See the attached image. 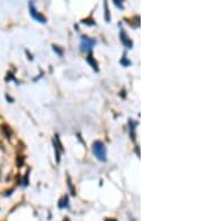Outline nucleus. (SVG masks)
Returning <instances> with one entry per match:
<instances>
[{
    "mask_svg": "<svg viewBox=\"0 0 201 221\" xmlns=\"http://www.w3.org/2000/svg\"><path fill=\"white\" fill-rule=\"evenodd\" d=\"M138 126V122H134L133 119H130L129 121V130H130V134H131V137H132V140L134 141L135 140V135H134V131Z\"/></svg>",
    "mask_w": 201,
    "mask_h": 221,
    "instance_id": "nucleus-9",
    "label": "nucleus"
},
{
    "mask_svg": "<svg viewBox=\"0 0 201 221\" xmlns=\"http://www.w3.org/2000/svg\"><path fill=\"white\" fill-rule=\"evenodd\" d=\"M69 207V200H68V196H64L61 200L58 201V208L61 210L63 209H67Z\"/></svg>",
    "mask_w": 201,
    "mask_h": 221,
    "instance_id": "nucleus-8",
    "label": "nucleus"
},
{
    "mask_svg": "<svg viewBox=\"0 0 201 221\" xmlns=\"http://www.w3.org/2000/svg\"><path fill=\"white\" fill-rule=\"evenodd\" d=\"M28 8H29V13H30V16L33 17L34 20L38 21V23H40V24L47 23V18L36 9L35 3H34L33 0H30V1L28 3Z\"/></svg>",
    "mask_w": 201,
    "mask_h": 221,
    "instance_id": "nucleus-3",
    "label": "nucleus"
},
{
    "mask_svg": "<svg viewBox=\"0 0 201 221\" xmlns=\"http://www.w3.org/2000/svg\"><path fill=\"white\" fill-rule=\"evenodd\" d=\"M92 152L95 158L101 162H106L107 160V149L102 141H94L92 144Z\"/></svg>",
    "mask_w": 201,
    "mask_h": 221,
    "instance_id": "nucleus-1",
    "label": "nucleus"
},
{
    "mask_svg": "<svg viewBox=\"0 0 201 221\" xmlns=\"http://www.w3.org/2000/svg\"><path fill=\"white\" fill-rule=\"evenodd\" d=\"M120 39L122 41V44L124 45V47H126L127 49H132L133 48V41L130 39V37L127 36V34L125 33L124 29H121L120 30Z\"/></svg>",
    "mask_w": 201,
    "mask_h": 221,
    "instance_id": "nucleus-5",
    "label": "nucleus"
},
{
    "mask_svg": "<svg viewBox=\"0 0 201 221\" xmlns=\"http://www.w3.org/2000/svg\"><path fill=\"white\" fill-rule=\"evenodd\" d=\"M13 192V190H8V192H6V193H3V196L5 197H8V196H10L11 193Z\"/></svg>",
    "mask_w": 201,
    "mask_h": 221,
    "instance_id": "nucleus-21",
    "label": "nucleus"
},
{
    "mask_svg": "<svg viewBox=\"0 0 201 221\" xmlns=\"http://www.w3.org/2000/svg\"><path fill=\"white\" fill-rule=\"evenodd\" d=\"M1 132L3 133V135L7 137L8 140H10L11 135H13V130H11V127L9 125L6 124V123L1 125Z\"/></svg>",
    "mask_w": 201,
    "mask_h": 221,
    "instance_id": "nucleus-7",
    "label": "nucleus"
},
{
    "mask_svg": "<svg viewBox=\"0 0 201 221\" xmlns=\"http://www.w3.org/2000/svg\"><path fill=\"white\" fill-rule=\"evenodd\" d=\"M135 152H138V156L140 158V147H139V146L135 147Z\"/></svg>",
    "mask_w": 201,
    "mask_h": 221,
    "instance_id": "nucleus-22",
    "label": "nucleus"
},
{
    "mask_svg": "<svg viewBox=\"0 0 201 221\" xmlns=\"http://www.w3.org/2000/svg\"><path fill=\"white\" fill-rule=\"evenodd\" d=\"M51 47H53V50L55 51V53H56L59 57H63L64 56V50L61 48V47H58V46L55 45V44H54V45H51Z\"/></svg>",
    "mask_w": 201,
    "mask_h": 221,
    "instance_id": "nucleus-15",
    "label": "nucleus"
},
{
    "mask_svg": "<svg viewBox=\"0 0 201 221\" xmlns=\"http://www.w3.org/2000/svg\"><path fill=\"white\" fill-rule=\"evenodd\" d=\"M26 55H27V56H28V59H30V61H33V59H34L33 55H31V54L29 53V51H28V49H26Z\"/></svg>",
    "mask_w": 201,
    "mask_h": 221,
    "instance_id": "nucleus-19",
    "label": "nucleus"
},
{
    "mask_svg": "<svg viewBox=\"0 0 201 221\" xmlns=\"http://www.w3.org/2000/svg\"><path fill=\"white\" fill-rule=\"evenodd\" d=\"M106 221H117L116 219H107Z\"/></svg>",
    "mask_w": 201,
    "mask_h": 221,
    "instance_id": "nucleus-25",
    "label": "nucleus"
},
{
    "mask_svg": "<svg viewBox=\"0 0 201 221\" xmlns=\"http://www.w3.org/2000/svg\"><path fill=\"white\" fill-rule=\"evenodd\" d=\"M6 98H7V101H8L9 103H13V97L9 96V95H6Z\"/></svg>",
    "mask_w": 201,
    "mask_h": 221,
    "instance_id": "nucleus-20",
    "label": "nucleus"
},
{
    "mask_svg": "<svg viewBox=\"0 0 201 221\" xmlns=\"http://www.w3.org/2000/svg\"><path fill=\"white\" fill-rule=\"evenodd\" d=\"M67 186H68L71 196H75V194H76V191H75V188L73 187V184H71V179L69 176H67Z\"/></svg>",
    "mask_w": 201,
    "mask_h": 221,
    "instance_id": "nucleus-12",
    "label": "nucleus"
},
{
    "mask_svg": "<svg viewBox=\"0 0 201 221\" xmlns=\"http://www.w3.org/2000/svg\"><path fill=\"white\" fill-rule=\"evenodd\" d=\"M10 81H15L16 82V78H15V75L13 73H9L7 74V78H6V82H10Z\"/></svg>",
    "mask_w": 201,
    "mask_h": 221,
    "instance_id": "nucleus-18",
    "label": "nucleus"
},
{
    "mask_svg": "<svg viewBox=\"0 0 201 221\" xmlns=\"http://www.w3.org/2000/svg\"><path fill=\"white\" fill-rule=\"evenodd\" d=\"M53 145H54V150H55V158H56V162H61V154L64 152V147L61 144V140H59L58 135H55V139L53 140Z\"/></svg>",
    "mask_w": 201,
    "mask_h": 221,
    "instance_id": "nucleus-4",
    "label": "nucleus"
},
{
    "mask_svg": "<svg viewBox=\"0 0 201 221\" xmlns=\"http://www.w3.org/2000/svg\"><path fill=\"white\" fill-rule=\"evenodd\" d=\"M104 11H105V21L109 23V21H111V13H109V10H108L107 0H104Z\"/></svg>",
    "mask_w": 201,
    "mask_h": 221,
    "instance_id": "nucleus-10",
    "label": "nucleus"
},
{
    "mask_svg": "<svg viewBox=\"0 0 201 221\" xmlns=\"http://www.w3.org/2000/svg\"><path fill=\"white\" fill-rule=\"evenodd\" d=\"M63 221H71V219H69V217H65Z\"/></svg>",
    "mask_w": 201,
    "mask_h": 221,
    "instance_id": "nucleus-24",
    "label": "nucleus"
},
{
    "mask_svg": "<svg viewBox=\"0 0 201 221\" xmlns=\"http://www.w3.org/2000/svg\"><path fill=\"white\" fill-rule=\"evenodd\" d=\"M120 95L123 97V98H125V89H122V92L120 93Z\"/></svg>",
    "mask_w": 201,
    "mask_h": 221,
    "instance_id": "nucleus-23",
    "label": "nucleus"
},
{
    "mask_svg": "<svg viewBox=\"0 0 201 221\" xmlns=\"http://www.w3.org/2000/svg\"><path fill=\"white\" fill-rule=\"evenodd\" d=\"M112 1L116 8H119L120 10H124V1L125 0H112Z\"/></svg>",
    "mask_w": 201,
    "mask_h": 221,
    "instance_id": "nucleus-11",
    "label": "nucleus"
},
{
    "mask_svg": "<svg viewBox=\"0 0 201 221\" xmlns=\"http://www.w3.org/2000/svg\"><path fill=\"white\" fill-rule=\"evenodd\" d=\"M95 45H96L95 39L89 38V37H87L85 35H83L81 37V45H79V47H81V50L83 53H91Z\"/></svg>",
    "mask_w": 201,
    "mask_h": 221,
    "instance_id": "nucleus-2",
    "label": "nucleus"
},
{
    "mask_svg": "<svg viewBox=\"0 0 201 221\" xmlns=\"http://www.w3.org/2000/svg\"><path fill=\"white\" fill-rule=\"evenodd\" d=\"M81 23L84 24V25H87V26H95L96 25V23L94 21L93 18H85V19H82Z\"/></svg>",
    "mask_w": 201,
    "mask_h": 221,
    "instance_id": "nucleus-14",
    "label": "nucleus"
},
{
    "mask_svg": "<svg viewBox=\"0 0 201 221\" xmlns=\"http://www.w3.org/2000/svg\"><path fill=\"white\" fill-rule=\"evenodd\" d=\"M87 63L89 64V66H91L93 69H94L95 73H98V71H99L98 63H97V61L94 58V56H93V54H92V53H89V54H88V56H87Z\"/></svg>",
    "mask_w": 201,
    "mask_h": 221,
    "instance_id": "nucleus-6",
    "label": "nucleus"
},
{
    "mask_svg": "<svg viewBox=\"0 0 201 221\" xmlns=\"http://www.w3.org/2000/svg\"><path fill=\"white\" fill-rule=\"evenodd\" d=\"M28 176H29V170L27 171V172H26V174H25V176H24L23 178V180H20V184L23 187H28V184H29V180H28Z\"/></svg>",
    "mask_w": 201,
    "mask_h": 221,
    "instance_id": "nucleus-13",
    "label": "nucleus"
},
{
    "mask_svg": "<svg viewBox=\"0 0 201 221\" xmlns=\"http://www.w3.org/2000/svg\"><path fill=\"white\" fill-rule=\"evenodd\" d=\"M120 64L122 65V66H124V67H127V66H131V61H129V59L126 58L125 56H123V58L120 61Z\"/></svg>",
    "mask_w": 201,
    "mask_h": 221,
    "instance_id": "nucleus-17",
    "label": "nucleus"
},
{
    "mask_svg": "<svg viewBox=\"0 0 201 221\" xmlns=\"http://www.w3.org/2000/svg\"><path fill=\"white\" fill-rule=\"evenodd\" d=\"M25 164V156L24 155H18L17 156V166L18 168H21L23 165Z\"/></svg>",
    "mask_w": 201,
    "mask_h": 221,
    "instance_id": "nucleus-16",
    "label": "nucleus"
}]
</instances>
